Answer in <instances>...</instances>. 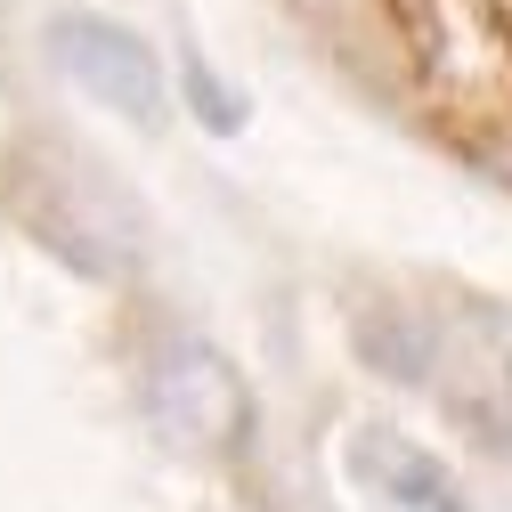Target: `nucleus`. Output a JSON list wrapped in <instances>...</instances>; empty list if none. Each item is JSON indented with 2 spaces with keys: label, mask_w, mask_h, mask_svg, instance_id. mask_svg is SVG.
Here are the masks:
<instances>
[{
  "label": "nucleus",
  "mask_w": 512,
  "mask_h": 512,
  "mask_svg": "<svg viewBox=\"0 0 512 512\" xmlns=\"http://www.w3.org/2000/svg\"><path fill=\"white\" fill-rule=\"evenodd\" d=\"M147 407L187 456H236L252 439V382L204 334H163L147 350Z\"/></svg>",
  "instance_id": "f257e3e1"
},
{
  "label": "nucleus",
  "mask_w": 512,
  "mask_h": 512,
  "mask_svg": "<svg viewBox=\"0 0 512 512\" xmlns=\"http://www.w3.org/2000/svg\"><path fill=\"white\" fill-rule=\"evenodd\" d=\"M41 49H49V66L66 74L82 98H98L106 114H122V122H163V57L139 41V33H122V25H106V17H49V33H41Z\"/></svg>",
  "instance_id": "f03ea898"
},
{
  "label": "nucleus",
  "mask_w": 512,
  "mask_h": 512,
  "mask_svg": "<svg viewBox=\"0 0 512 512\" xmlns=\"http://www.w3.org/2000/svg\"><path fill=\"white\" fill-rule=\"evenodd\" d=\"M407 33H415V57L447 90L504 82V66H512V33L488 0H407Z\"/></svg>",
  "instance_id": "7ed1b4c3"
},
{
  "label": "nucleus",
  "mask_w": 512,
  "mask_h": 512,
  "mask_svg": "<svg viewBox=\"0 0 512 512\" xmlns=\"http://www.w3.org/2000/svg\"><path fill=\"white\" fill-rule=\"evenodd\" d=\"M350 472H358L366 496H382L391 512H464V496H456V480H447V464L431 456L423 439L391 431V423L350 431Z\"/></svg>",
  "instance_id": "20e7f679"
},
{
  "label": "nucleus",
  "mask_w": 512,
  "mask_h": 512,
  "mask_svg": "<svg viewBox=\"0 0 512 512\" xmlns=\"http://www.w3.org/2000/svg\"><path fill=\"white\" fill-rule=\"evenodd\" d=\"M350 334H358V358L382 382H407V391H431L439 366H447V342L431 334V317H415L399 301H358L350 309Z\"/></svg>",
  "instance_id": "39448f33"
},
{
  "label": "nucleus",
  "mask_w": 512,
  "mask_h": 512,
  "mask_svg": "<svg viewBox=\"0 0 512 512\" xmlns=\"http://www.w3.org/2000/svg\"><path fill=\"white\" fill-rule=\"evenodd\" d=\"M187 106H196L220 139H228V131H244V98H236V90H228L212 66H187Z\"/></svg>",
  "instance_id": "423d86ee"
}]
</instances>
